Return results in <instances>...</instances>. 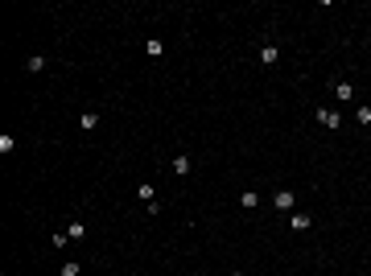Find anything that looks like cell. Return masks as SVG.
I'll use <instances>...</instances> for the list:
<instances>
[{
  "label": "cell",
  "mask_w": 371,
  "mask_h": 276,
  "mask_svg": "<svg viewBox=\"0 0 371 276\" xmlns=\"http://www.w3.org/2000/svg\"><path fill=\"white\" fill-rule=\"evenodd\" d=\"M318 120L326 128H338V111H330V107H318Z\"/></svg>",
  "instance_id": "obj_2"
},
{
  "label": "cell",
  "mask_w": 371,
  "mask_h": 276,
  "mask_svg": "<svg viewBox=\"0 0 371 276\" xmlns=\"http://www.w3.org/2000/svg\"><path fill=\"white\" fill-rule=\"evenodd\" d=\"M144 54H149V58H161V54H165V42H157V37L144 42Z\"/></svg>",
  "instance_id": "obj_4"
},
{
  "label": "cell",
  "mask_w": 371,
  "mask_h": 276,
  "mask_svg": "<svg viewBox=\"0 0 371 276\" xmlns=\"http://www.w3.org/2000/svg\"><path fill=\"white\" fill-rule=\"evenodd\" d=\"M13 148H17V140H13L9 132H5V136H0V152H13Z\"/></svg>",
  "instance_id": "obj_12"
},
{
  "label": "cell",
  "mask_w": 371,
  "mask_h": 276,
  "mask_svg": "<svg viewBox=\"0 0 371 276\" xmlns=\"http://www.w3.org/2000/svg\"><path fill=\"white\" fill-rule=\"evenodd\" d=\"M173 173H181V177L190 173V157H177V161H173Z\"/></svg>",
  "instance_id": "obj_9"
},
{
  "label": "cell",
  "mask_w": 371,
  "mask_h": 276,
  "mask_svg": "<svg viewBox=\"0 0 371 276\" xmlns=\"http://www.w3.org/2000/svg\"><path fill=\"white\" fill-rule=\"evenodd\" d=\"M293 231H309V214H293Z\"/></svg>",
  "instance_id": "obj_10"
},
{
  "label": "cell",
  "mask_w": 371,
  "mask_h": 276,
  "mask_svg": "<svg viewBox=\"0 0 371 276\" xmlns=\"http://www.w3.org/2000/svg\"><path fill=\"white\" fill-rule=\"evenodd\" d=\"M239 202H243V206H247V210H256V206H260V194H252V190H247V194H243V198H239Z\"/></svg>",
  "instance_id": "obj_8"
},
{
  "label": "cell",
  "mask_w": 371,
  "mask_h": 276,
  "mask_svg": "<svg viewBox=\"0 0 371 276\" xmlns=\"http://www.w3.org/2000/svg\"><path fill=\"white\" fill-rule=\"evenodd\" d=\"M79 124H83V128L91 132V128H95V124H99V111H83V120H79Z\"/></svg>",
  "instance_id": "obj_5"
},
{
  "label": "cell",
  "mask_w": 371,
  "mask_h": 276,
  "mask_svg": "<svg viewBox=\"0 0 371 276\" xmlns=\"http://www.w3.org/2000/svg\"><path fill=\"white\" fill-rule=\"evenodd\" d=\"M140 198H144V206H153V202H157V190H153L149 181H144V186H140Z\"/></svg>",
  "instance_id": "obj_6"
},
{
  "label": "cell",
  "mask_w": 371,
  "mask_h": 276,
  "mask_svg": "<svg viewBox=\"0 0 371 276\" xmlns=\"http://www.w3.org/2000/svg\"><path fill=\"white\" fill-rule=\"evenodd\" d=\"M334 91H338V99H351V95H355L351 83H334Z\"/></svg>",
  "instance_id": "obj_7"
},
{
  "label": "cell",
  "mask_w": 371,
  "mask_h": 276,
  "mask_svg": "<svg viewBox=\"0 0 371 276\" xmlns=\"http://www.w3.org/2000/svg\"><path fill=\"white\" fill-rule=\"evenodd\" d=\"M355 120H359V124L367 128V124H371V107H359V111H355Z\"/></svg>",
  "instance_id": "obj_13"
},
{
  "label": "cell",
  "mask_w": 371,
  "mask_h": 276,
  "mask_svg": "<svg viewBox=\"0 0 371 276\" xmlns=\"http://www.w3.org/2000/svg\"><path fill=\"white\" fill-rule=\"evenodd\" d=\"M231 276H243V272H231Z\"/></svg>",
  "instance_id": "obj_14"
},
{
  "label": "cell",
  "mask_w": 371,
  "mask_h": 276,
  "mask_svg": "<svg viewBox=\"0 0 371 276\" xmlns=\"http://www.w3.org/2000/svg\"><path fill=\"white\" fill-rule=\"evenodd\" d=\"M272 202H276V210H293V202H297V194H293V190H281V194H276Z\"/></svg>",
  "instance_id": "obj_1"
},
{
  "label": "cell",
  "mask_w": 371,
  "mask_h": 276,
  "mask_svg": "<svg viewBox=\"0 0 371 276\" xmlns=\"http://www.w3.org/2000/svg\"><path fill=\"white\" fill-rule=\"evenodd\" d=\"M276 58H281V50H276V46H264V50H260V62H264V66H272Z\"/></svg>",
  "instance_id": "obj_3"
},
{
  "label": "cell",
  "mask_w": 371,
  "mask_h": 276,
  "mask_svg": "<svg viewBox=\"0 0 371 276\" xmlns=\"http://www.w3.org/2000/svg\"><path fill=\"white\" fill-rule=\"evenodd\" d=\"M66 235H70V239H83V235H87V227H83V223H70V227H66Z\"/></svg>",
  "instance_id": "obj_11"
}]
</instances>
